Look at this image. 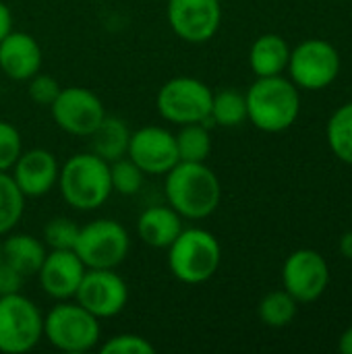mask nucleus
<instances>
[{"mask_svg":"<svg viewBox=\"0 0 352 354\" xmlns=\"http://www.w3.org/2000/svg\"><path fill=\"white\" fill-rule=\"evenodd\" d=\"M127 158L135 162L145 176H164L180 162L174 133L158 124L131 131Z\"/></svg>","mask_w":352,"mask_h":354,"instance_id":"ddd939ff","label":"nucleus"},{"mask_svg":"<svg viewBox=\"0 0 352 354\" xmlns=\"http://www.w3.org/2000/svg\"><path fill=\"white\" fill-rule=\"evenodd\" d=\"M247 120V100L245 93L228 87L212 97V110H210V122L224 127V129H234L241 127Z\"/></svg>","mask_w":352,"mask_h":354,"instance_id":"5701e85b","label":"nucleus"},{"mask_svg":"<svg viewBox=\"0 0 352 354\" xmlns=\"http://www.w3.org/2000/svg\"><path fill=\"white\" fill-rule=\"evenodd\" d=\"M168 251L170 274L189 286L203 284L216 276L222 263L220 241L205 228H183Z\"/></svg>","mask_w":352,"mask_h":354,"instance_id":"20e7f679","label":"nucleus"},{"mask_svg":"<svg viewBox=\"0 0 352 354\" xmlns=\"http://www.w3.org/2000/svg\"><path fill=\"white\" fill-rule=\"evenodd\" d=\"M60 85L54 77L50 75H44V73H37L33 75L29 81H27V95L33 104L37 106H52V102L58 97L60 93Z\"/></svg>","mask_w":352,"mask_h":354,"instance_id":"7c9ffc66","label":"nucleus"},{"mask_svg":"<svg viewBox=\"0 0 352 354\" xmlns=\"http://www.w3.org/2000/svg\"><path fill=\"white\" fill-rule=\"evenodd\" d=\"M326 139L332 153L352 166V102L342 104L326 124Z\"/></svg>","mask_w":352,"mask_h":354,"instance_id":"4be33fe9","label":"nucleus"},{"mask_svg":"<svg viewBox=\"0 0 352 354\" xmlns=\"http://www.w3.org/2000/svg\"><path fill=\"white\" fill-rule=\"evenodd\" d=\"M110 180H112V191L122 195V197H133L143 189L145 174L139 170L135 162H131L127 156L110 164Z\"/></svg>","mask_w":352,"mask_h":354,"instance_id":"bb28decb","label":"nucleus"},{"mask_svg":"<svg viewBox=\"0 0 352 354\" xmlns=\"http://www.w3.org/2000/svg\"><path fill=\"white\" fill-rule=\"evenodd\" d=\"M21 153L23 139L19 129L8 120H0V172H8Z\"/></svg>","mask_w":352,"mask_h":354,"instance_id":"c85d7f7f","label":"nucleus"},{"mask_svg":"<svg viewBox=\"0 0 352 354\" xmlns=\"http://www.w3.org/2000/svg\"><path fill=\"white\" fill-rule=\"evenodd\" d=\"M12 31V12L4 0H0V41Z\"/></svg>","mask_w":352,"mask_h":354,"instance_id":"473e14b6","label":"nucleus"},{"mask_svg":"<svg viewBox=\"0 0 352 354\" xmlns=\"http://www.w3.org/2000/svg\"><path fill=\"white\" fill-rule=\"evenodd\" d=\"M25 280H27V278L21 276V274H19L17 270H12L10 266H6L4 261L0 263V297L21 292Z\"/></svg>","mask_w":352,"mask_h":354,"instance_id":"2f4dec72","label":"nucleus"},{"mask_svg":"<svg viewBox=\"0 0 352 354\" xmlns=\"http://www.w3.org/2000/svg\"><path fill=\"white\" fill-rule=\"evenodd\" d=\"M44 338L60 353H89L100 346L102 324L77 301H58L44 315Z\"/></svg>","mask_w":352,"mask_h":354,"instance_id":"39448f33","label":"nucleus"},{"mask_svg":"<svg viewBox=\"0 0 352 354\" xmlns=\"http://www.w3.org/2000/svg\"><path fill=\"white\" fill-rule=\"evenodd\" d=\"M52 118L60 131L73 137H87L106 118L104 102L98 93L85 87H62L50 106Z\"/></svg>","mask_w":352,"mask_h":354,"instance_id":"9d476101","label":"nucleus"},{"mask_svg":"<svg viewBox=\"0 0 352 354\" xmlns=\"http://www.w3.org/2000/svg\"><path fill=\"white\" fill-rule=\"evenodd\" d=\"M27 197L12 180L10 172H0V239L17 228L25 214Z\"/></svg>","mask_w":352,"mask_h":354,"instance_id":"393cba45","label":"nucleus"},{"mask_svg":"<svg viewBox=\"0 0 352 354\" xmlns=\"http://www.w3.org/2000/svg\"><path fill=\"white\" fill-rule=\"evenodd\" d=\"M290 46L278 33L259 35L249 50V66L255 77H274L282 75L288 66Z\"/></svg>","mask_w":352,"mask_h":354,"instance_id":"aec40b11","label":"nucleus"},{"mask_svg":"<svg viewBox=\"0 0 352 354\" xmlns=\"http://www.w3.org/2000/svg\"><path fill=\"white\" fill-rule=\"evenodd\" d=\"M73 301L100 322L110 319L124 311L129 303V286L116 270H85Z\"/></svg>","mask_w":352,"mask_h":354,"instance_id":"f8f14e48","label":"nucleus"},{"mask_svg":"<svg viewBox=\"0 0 352 354\" xmlns=\"http://www.w3.org/2000/svg\"><path fill=\"white\" fill-rule=\"evenodd\" d=\"M131 139V129L124 120L116 116H108L100 122V127L89 135L91 141V153L100 156L108 164L120 160L127 156Z\"/></svg>","mask_w":352,"mask_h":354,"instance_id":"412c9836","label":"nucleus"},{"mask_svg":"<svg viewBox=\"0 0 352 354\" xmlns=\"http://www.w3.org/2000/svg\"><path fill=\"white\" fill-rule=\"evenodd\" d=\"M176 137L180 162H205L212 153V135L205 122L183 124Z\"/></svg>","mask_w":352,"mask_h":354,"instance_id":"b1692460","label":"nucleus"},{"mask_svg":"<svg viewBox=\"0 0 352 354\" xmlns=\"http://www.w3.org/2000/svg\"><path fill=\"white\" fill-rule=\"evenodd\" d=\"M8 172L27 199H39L56 187L60 164L50 149L33 147L23 149Z\"/></svg>","mask_w":352,"mask_h":354,"instance_id":"2eb2a0df","label":"nucleus"},{"mask_svg":"<svg viewBox=\"0 0 352 354\" xmlns=\"http://www.w3.org/2000/svg\"><path fill=\"white\" fill-rule=\"evenodd\" d=\"M102 354H154L156 346L139 334H116L100 344Z\"/></svg>","mask_w":352,"mask_h":354,"instance_id":"c756f323","label":"nucleus"},{"mask_svg":"<svg viewBox=\"0 0 352 354\" xmlns=\"http://www.w3.org/2000/svg\"><path fill=\"white\" fill-rule=\"evenodd\" d=\"M44 338V313L23 292L0 297V353L25 354Z\"/></svg>","mask_w":352,"mask_h":354,"instance_id":"6e6552de","label":"nucleus"},{"mask_svg":"<svg viewBox=\"0 0 352 354\" xmlns=\"http://www.w3.org/2000/svg\"><path fill=\"white\" fill-rule=\"evenodd\" d=\"M183 228V216L170 205H151L143 209L137 220V234L141 243L151 249H168Z\"/></svg>","mask_w":352,"mask_h":354,"instance_id":"a211bd4d","label":"nucleus"},{"mask_svg":"<svg viewBox=\"0 0 352 354\" xmlns=\"http://www.w3.org/2000/svg\"><path fill=\"white\" fill-rule=\"evenodd\" d=\"M338 351L342 354H352V328L344 330L338 340Z\"/></svg>","mask_w":352,"mask_h":354,"instance_id":"72a5a7b5","label":"nucleus"},{"mask_svg":"<svg viewBox=\"0 0 352 354\" xmlns=\"http://www.w3.org/2000/svg\"><path fill=\"white\" fill-rule=\"evenodd\" d=\"M214 91L201 79L195 77H172L168 79L156 95L158 114L176 127L205 122L210 124Z\"/></svg>","mask_w":352,"mask_h":354,"instance_id":"0eeeda50","label":"nucleus"},{"mask_svg":"<svg viewBox=\"0 0 352 354\" xmlns=\"http://www.w3.org/2000/svg\"><path fill=\"white\" fill-rule=\"evenodd\" d=\"M297 305L299 303L282 288V290L268 292L259 301L257 313L268 328H286L297 315Z\"/></svg>","mask_w":352,"mask_h":354,"instance_id":"a878e982","label":"nucleus"},{"mask_svg":"<svg viewBox=\"0 0 352 354\" xmlns=\"http://www.w3.org/2000/svg\"><path fill=\"white\" fill-rule=\"evenodd\" d=\"M77 236H79V224H75L71 218L58 216L44 226L41 241L48 247V251H66L75 247Z\"/></svg>","mask_w":352,"mask_h":354,"instance_id":"cd10ccee","label":"nucleus"},{"mask_svg":"<svg viewBox=\"0 0 352 354\" xmlns=\"http://www.w3.org/2000/svg\"><path fill=\"white\" fill-rule=\"evenodd\" d=\"M0 263H2V243H0Z\"/></svg>","mask_w":352,"mask_h":354,"instance_id":"c9c22d12","label":"nucleus"},{"mask_svg":"<svg viewBox=\"0 0 352 354\" xmlns=\"http://www.w3.org/2000/svg\"><path fill=\"white\" fill-rule=\"evenodd\" d=\"M168 25L187 44L210 41L222 23L220 0H168Z\"/></svg>","mask_w":352,"mask_h":354,"instance_id":"4468645a","label":"nucleus"},{"mask_svg":"<svg viewBox=\"0 0 352 354\" xmlns=\"http://www.w3.org/2000/svg\"><path fill=\"white\" fill-rule=\"evenodd\" d=\"M73 251L87 270H116L129 257L131 234L112 218L91 220L79 226Z\"/></svg>","mask_w":352,"mask_h":354,"instance_id":"423d86ee","label":"nucleus"},{"mask_svg":"<svg viewBox=\"0 0 352 354\" xmlns=\"http://www.w3.org/2000/svg\"><path fill=\"white\" fill-rule=\"evenodd\" d=\"M56 187L68 207L77 212H95L114 193L110 164L91 151L75 153L60 164Z\"/></svg>","mask_w":352,"mask_h":354,"instance_id":"7ed1b4c3","label":"nucleus"},{"mask_svg":"<svg viewBox=\"0 0 352 354\" xmlns=\"http://www.w3.org/2000/svg\"><path fill=\"white\" fill-rule=\"evenodd\" d=\"M351 222H352V207H351Z\"/></svg>","mask_w":352,"mask_h":354,"instance_id":"e433bc0d","label":"nucleus"},{"mask_svg":"<svg viewBox=\"0 0 352 354\" xmlns=\"http://www.w3.org/2000/svg\"><path fill=\"white\" fill-rule=\"evenodd\" d=\"M342 68V60L338 50L319 37H311L301 41L299 46H295L290 50V58H288V75L290 81L301 87V89H309V91H319L330 87Z\"/></svg>","mask_w":352,"mask_h":354,"instance_id":"1a4fd4ad","label":"nucleus"},{"mask_svg":"<svg viewBox=\"0 0 352 354\" xmlns=\"http://www.w3.org/2000/svg\"><path fill=\"white\" fill-rule=\"evenodd\" d=\"M85 266L73 249L48 251L37 272L39 286L46 297L54 301H71L85 276Z\"/></svg>","mask_w":352,"mask_h":354,"instance_id":"dca6fc26","label":"nucleus"},{"mask_svg":"<svg viewBox=\"0 0 352 354\" xmlns=\"http://www.w3.org/2000/svg\"><path fill=\"white\" fill-rule=\"evenodd\" d=\"M247 120L263 133H282L290 129L301 114L299 87L282 77H257L247 89Z\"/></svg>","mask_w":352,"mask_h":354,"instance_id":"f03ea898","label":"nucleus"},{"mask_svg":"<svg viewBox=\"0 0 352 354\" xmlns=\"http://www.w3.org/2000/svg\"><path fill=\"white\" fill-rule=\"evenodd\" d=\"M282 286L297 303H315L330 286V268L313 249L293 251L282 266Z\"/></svg>","mask_w":352,"mask_h":354,"instance_id":"9b49d317","label":"nucleus"},{"mask_svg":"<svg viewBox=\"0 0 352 354\" xmlns=\"http://www.w3.org/2000/svg\"><path fill=\"white\" fill-rule=\"evenodd\" d=\"M340 251L346 259L352 261V230H349L342 239H340Z\"/></svg>","mask_w":352,"mask_h":354,"instance_id":"f704fd0d","label":"nucleus"},{"mask_svg":"<svg viewBox=\"0 0 352 354\" xmlns=\"http://www.w3.org/2000/svg\"><path fill=\"white\" fill-rule=\"evenodd\" d=\"M2 239V261L25 278L37 276L48 253L44 241L27 232H8Z\"/></svg>","mask_w":352,"mask_h":354,"instance_id":"6ab92c4d","label":"nucleus"},{"mask_svg":"<svg viewBox=\"0 0 352 354\" xmlns=\"http://www.w3.org/2000/svg\"><path fill=\"white\" fill-rule=\"evenodd\" d=\"M44 62L41 46L27 31H10L0 41V71L10 81L27 83Z\"/></svg>","mask_w":352,"mask_h":354,"instance_id":"f3484780","label":"nucleus"},{"mask_svg":"<svg viewBox=\"0 0 352 354\" xmlns=\"http://www.w3.org/2000/svg\"><path fill=\"white\" fill-rule=\"evenodd\" d=\"M164 195L183 220L197 222L220 207L222 185L205 162H178L164 174Z\"/></svg>","mask_w":352,"mask_h":354,"instance_id":"f257e3e1","label":"nucleus"}]
</instances>
